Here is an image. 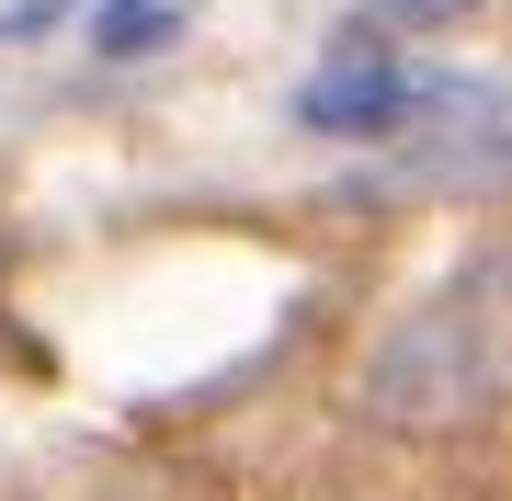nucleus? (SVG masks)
<instances>
[{
  "label": "nucleus",
  "instance_id": "4",
  "mask_svg": "<svg viewBox=\"0 0 512 501\" xmlns=\"http://www.w3.org/2000/svg\"><path fill=\"white\" fill-rule=\"evenodd\" d=\"M456 12H467V0H376L365 23H376V35H410V23H456Z\"/></svg>",
  "mask_w": 512,
  "mask_h": 501
},
{
  "label": "nucleus",
  "instance_id": "1",
  "mask_svg": "<svg viewBox=\"0 0 512 501\" xmlns=\"http://www.w3.org/2000/svg\"><path fill=\"white\" fill-rule=\"evenodd\" d=\"M365 399L399 433H467L478 410L512 399V251L467 262L444 297H421L399 319V342L376 353Z\"/></svg>",
  "mask_w": 512,
  "mask_h": 501
},
{
  "label": "nucleus",
  "instance_id": "2",
  "mask_svg": "<svg viewBox=\"0 0 512 501\" xmlns=\"http://www.w3.org/2000/svg\"><path fill=\"white\" fill-rule=\"evenodd\" d=\"M399 114H421V80L376 46V23H353V35L330 46V69L296 92V126H319V137H387Z\"/></svg>",
  "mask_w": 512,
  "mask_h": 501
},
{
  "label": "nucleus",
  "instance_id": "3",
  "mask_svg": "<svg viewBox=\"0 0 512 501\" xmlns=\"http://www.w3.org/2000/svg\"><path fill=\"white\" fill-rule=\"evenodd\" d=\"M171 23H183V0H103V57H148V46H171Z\"/></svg>",
  "mask_w": 512,
  "mask_h": 501
}]
</instances>
